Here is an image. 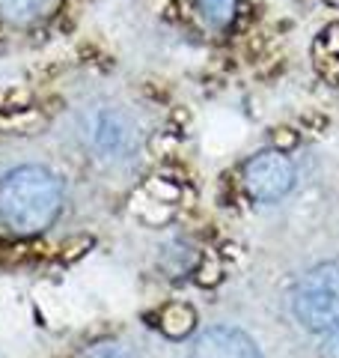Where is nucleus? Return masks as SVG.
Here are the masks:
<instances>
[{"mask_svg": "<svg viewBox=\"0 0 339 358\" xmlns=\"http://www.w3.org/2000/svg\"><path fill=\"white\" fill-rule=\"evenodd\" d=\"M190 358H262V352H259L256 341L247 331L214 326L197 338Z\"/></svg>", "mask_w": 339, "mask_h": 358, "instance_id": "39448f33", "label": "nucleus"}, {"mask_svg": "<svg viewBox=\"0 0 339 358\" xmlns=\"http://www.w3.org/2000/svg\"><path fill=\"white\" fill-rule=\"evenodd\" d=\"M315 45H319V48H324L327 54H333V57H339V21L327 24V27L322 30V36L315 39Z\"/></svg>", "mask_w": 339, "mask_h": 358, "instance_id": "4468645a", "label": "nucleus"}, {"mask_svg": "<svg viewBox=\"0 0 339 358\" xmlns=\"http://www.w3.org/2000/svg\"><path fill=\"white\" fill-rule=\"evenodd\" d=\"M303 126H312V134H319L327 126V120H322V117H303Z\"/></svg>", "mask_w": 339, "mask_h": 358, "instance_id": "dca6fc26", "label": "nucleus"}, {"mask_svg": "<svg viewBox=\"0 0 339 358\" xmlns=\"http://www.w3.org/2000/svg\"><path fill=\"white\" fill-rule=\"evenodd\" d=\"M158 329H161L164 338L170 341H182L190 331L197 329V310L188 305V301H170L158 310Z\"/></svg>", "mask_w": 339, "mask_h": 358, "instance_id": "0eeeda50", "label": "nucleus"}, {"mask_svg": "<svg viewBox=\"0 0 339 358\" xmlns=\"http://www.w3.org/2000/svg\"><path fill=\"white\" fill-rule=\"evenodd\" d=\"M322 358H339V326L327 331L324 346H322Z\"/></svg>", "mask_w": 339, "mask_h": 358, "instance_id": "2eb2a0df", "label": "nucleus"}, {"mask_svg": "<svg viewBox=\"0 0 339 358\" xmlns=\"http://www.w3.org/2000/svg\"><path fill=\"white\" fill-rule=\"evenodd\" d=\"M292 185H295V164L286 152L265 150L244 164V188L253 200L274 203L292 192Z\"/></svg>", "mask_w": 339, "mask_h": 358, "instance_id": "7ed1b4c3", "label": "nucleus"}, {"mask_svg": "<svg viewBox=\"0 0 339 358\" xmlns=\"http://www.w3.org/2000/svg\"><path fill=\"white\" fill-rule=\"evenodd\" d=\"M63 0H0V15L9 24L18 27H30L39 21H48L51 15L60 13Z\"/></svg>", "mask_w": 339, "mask_h": 358, "instance_id": "423d86ee", "label": "nucleus"}, {"mask_svg": "<svg viewBox=\"0 0 339 358\" xmlns=\"http://www.w3.org/2000/svg\"><path fill=\"white\" fill-rule=\"evenodd\" d=\"M295 320L307 331H331L339 326V263L310 268L292 293Z\"/></svg>", "mask_w": 339, "mask_h": 358, "instance_id": "f03ea898", "label": "nucleus"}, {"mask_svg": "<svg viewBox=\"0 0 339 358\" xmlns=\"http://www.w3.org/2000/svg\"><path fill=\"white\" fill-rule=\"evenodd\" d=\"M199 9L211 24L226 27L235 21V13H239V0H199Z\"/></svg>", "mask_w": 339, "mask_h": 358, "instance_id": "1a4fd4ad", "label": "nucleus"}, {"mask_svg": "<svg viewBox=\"0 0 339 358\" xmlns=\"http://www.w3.org/2000/svg\"><path fill=\"white\" fill-rule=\"evenodd\" d=\"M81 358H140V355L122 341H101L89 346Z\"/></svg>", "mask_w": 339, "mask_h": 358, "instance_id": "9b49d317", "label": "nucleus"}, {"mask_svg": "<svg viewBox=\"0 0 339 358\" xmlns=\"http://www.w3.org/2000/svg\"><path fill=\"white\" fill-rule=\"evenodd\" d=\"M223 278V263L218 254H199V260L194 266V281L199 287H218Z\"/></svg>", "mask_w": 339, "mask_h": 358, "instance_id": "9d476101", "label": "nucleus"}, {"mask_svg": "<svg viewBox=\"0 0 339 358\" xmlns=\"http://www.w3.org/2000/svg\"><path fill=\"white\" fill-rule=\"evenodd\" d=\"M89 143H93L98 159L107 162L131 159L134 150H137V126L122 110L101 108L93 117V126H89Z\"/></svg>", "mask_w": 339, "mask_h": 358, "instance_id": "20e7f679", "label": "nucleus"}, {"mask_svg": "<svg viewBox=\"0 0 339 358\" xmlns=\"http://www.w3.org/2000/svg\"><path fill=\"white\" fill-rule=\"evenodd\" d=\"M93 236H75V239H69V242H66L63 245V248H60V260L63 263H75V260H81V257L89 251V248H93Z\"/></svg>", "mask_w": 339, "mask_h": 358, "instance_id": "f8f14e48", "label": "nucleus"}, {"mask_svg": "<svg viewBox=\"0 0 339 358\" xmlns=\"http://www.w3.org/2000/svg\"><path fill=\"white\" fill-rule=\"evenodd\" d=\"M197 260L199 254L188 242H170L161 248L158 266H161V272H167V278H182V275H194Z\"/></svg>", "mask_w": 339, "mask_h": 358, "instance_id": "6e6552de", "label": "nucleus"}, {"mask_svg": "<svg viewBox=\"0 0 339 358\" xmlns=\"http://www.w3.org/2000/svg\"><path fill=\"white\" fill-rule=\"evenodd\" d=\"M324 3H327V6H339V0H324Z\"/></svg>", "mask_w": 339, "mask_h": 358, "instance_id": "f3484780", "label": "nucleus"}, {"mask_svg": "<svg viewBox=\"0 0 339 358\" xmlns=\"http://www.w3.org/2000/svg\"><path fill=\"white\" fill-rule=\"evenodd\" d=\"M298 141H301V138H298L295 129H286V126H282V129L271 131V143H274L277 152H292V150L298 147Z\"/></svg>", "mask_w": 339, "mask_h": 358, "instance_id": "ddd939ff", "label": "nucleus"}, {"mask_svg": "<svg viewBox=\"0 0 339 358\" xmlns=\"http://www.w3.org/2000/svg\"><path fill=\"white\" fill-rule=\"evenodd\" d=\"M63 209V182L42 164H21L0 179V218L18 236H39Z\"/></svg>", "mask_w": 339, "mask_h": 358, "instance_id": "f257e3e1", "label": "nucleus"}]
</instances>
